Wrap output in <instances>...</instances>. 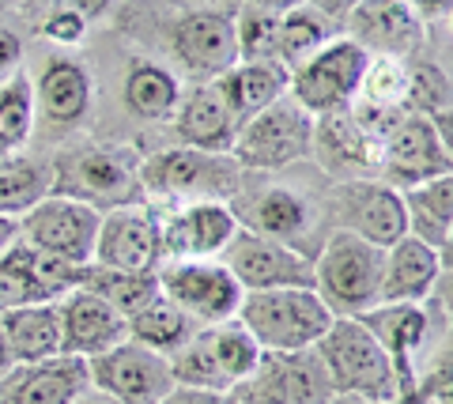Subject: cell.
Instances as JSON below:
<instances>
[{
	"label": "cell",
	"mask_w": 453,
	"mask_h": 404,
	"mask_svg": "<svg viewBox=\"0 0 453 404\" xmlns=\"http://www.w3.org/2000/svg\"><path fill=\"white\" fill-rule=\"evenodd\" d=\"M53 193L95 212L140 201V156L129 144H73L53 156Z\"/></svg>",
	"instance_id": "1"
},
{
	"label": "cell",
	"mask_w": 453,
	"mask_h": 404,
	"mask_svg": "<svg viewBox=\"0 0 453 404\" xmlns=\"http://www.w3.org/2000/svg\"><path fill=\"white\" fill-rule=\"evenodd\" d=\"M234 322L257 340L261 352H299L325 337L333 314L314 287H268L242 291Z\"/></svg>",
	"instance_id": "2"
},
{
	"label": "cell",
	"mask_w": 453,
	"mask_h": 404,
	"mask_svg": "<svg viewBox=\"0 0 453 404\" xmlns=\"http://www.w3.org/2000/svg\"><path fill=\"white\" fill-rule=\"evenodd\" d=\"M381 261L386 249L348 231H329L314 254V291L333 317H359L381 302Z\"/></svg>",
	"instance_id": "3"
},
{
	"label": "cell",
	"mask_w": 453,
	"mask_h": 404,
	"mask_svg": "<svg viewBox=\"0 0 453 404\" xmlns=\"http://www.w3.org/2000/svg\"><path fill=\"white\" fill-rule=\"evenodd\" d=\"M336 397H359L374 404H396L401 385L389 355L363 329L359 317H333L325 337L314 344Z\"/></svg>",
	"instance_id": "4"
},
{
	"label": "cell",
	"mask_w": 453,
	"mask_h": 404,
	"mask_svg": "<svg viewBox=\"0 0 453 404\" xmlns=\"http://www.w3.org/2000/svg\"><path fill=\"white\" fill-rule=\"evenodd\" d=\"M140 189L166 201V208L219 201L231 204L242 193V166L231 156H211V151L170 148L151 159H140Z\"/></svg>",
	"instance_id": "5"
},
{
	"label": "cell",
	"mask_w": 453,
	"mask_h": 404,
	"mask_svg": "<svg viewBox=\"0 0 453 404\" xmlns=\"http://www.w3.org/2000/svg\"><path fill=\"white\" fill-rule=\"evenodd\" d=\"M310 148H314V114H306L291 95H283L238 129L231 159L242 171H283L310 159Z\"/></svg>",
	"instance_id": "6"
},
{
	"label": "cell",
	"mask_w": 453,
	"mask_h": 404,
	"mask_svg": "<svg viewBox=\"0 0 453 404\" xmlns=\"http://www.w3.org/2000/svg\"><path fill=\"white\" fill-rule=\"evenodd\" d=\"M231 397L238 404H329L336 393L318 347H299L261 352L257 367L231 389Z\"/></svg>",
	"instance_id": "7"
},
{
	"label": "cell",
	"mask_w": 453,
	"mask_h": 404,
	"mask_svg": "<svg viewBox=\"0 0 453 404\" xmlns=\"http://www.w3.org/2000/svg\"><path fill=\"white\" fill-rule=\"evenodd\" d=\"M366 61H371V53L359 50L351 38L336 34L329 46H321L306 65L295 68L291 83H288V95L314 118L348 110L351 103H356Z\"/></svg>",
	"instance_id": "8"
},
{
	"label": "cell",
	"mask_w": 453,
	"mask_h": 404,
	"mask_svg": "<svg viewBox=\"0 0 453 404\" xmlns=\"http://www.w3.org/2000/svg\"><path fill=\"white\" fill-rule=\"evenodd\" d=\"M88 374L98 393L118 404H163L178 389L170 359L136 340H121L110 352L88 359Z\"/></svg>",
	"instance_id": "9"
},
{
	"label": "cell",
	"mask_w": 453,
	"mask_h": 404,
	"mask_svg": "<svg viewBox=\"0 0 453 404\" xmlns=\"http://www.w3.org/2000/svg\"><path fill=\"white\" fill-rule=\"evenodd\" d=\"M98 223H103V212H95L91 204H80L53 193V197L35 204L19 219V242L80 269V264H91L95 257Z\"/></svg>",
	"instance_id": "10"
},
{
	"label": "cell",
	"mask_w": 453,
	"mask_h": 404,
	"mask_svg": "<svg viewBox=\"0 0 453 404\" xmlns=\"http://www.w3.org/2000/svg\"><path fill=\"white\" fill-rule=\"evenodd\" d=\"M159 287L163 299H170L196 325L231 322L242 302V287L223 261H163Z\"/></svg>",
	"instance_id": "11"
},
{
	"label": "cell",
	"mask_w": 453,
	"mask_h": 404,
	"mask_svg": "<svg viewBox=\"0 0 453 404\" xmlns=\"http://www.w3.org/2000/svg\"><path fill=\"white\" fill-rule=\"evenodd\" d=\"M91 264L121 269V272H159V264H163V216L144 201L103 212Z\"/></svg>",
	"instance_id": "12"
},
{
	"label": "cell",
	"mask_w": 453,
	"mask_h": 404,
	"mask_svg": "<svg viewBox=\"0 0 453 404\" xmlns=\"http://www.w3.org/2000/svg\"><path fill=\"white\" fill-rule=\"evenodd\" d=\"M329 212L336 219V231H348L356 239L371 242L378 249H389L396 239L408 234L404 201L393 186L381 178H351V182H336Z\"/></svg>",
	"instance_id": "13"
},
{
	"label": "cell",
	"mask_w": 453,
	"mask_h": 404,
	"mask_svg": "<svg viewBox=\"0 0 453 404\" xmlns=\"http://www.w3.org/2000/svg\"><path fill=\"white\" fill-rule=\"evenodd\" d=\"M453 171V156L449 144L438 136V129L419 118V114H404L396 121V129L381 141V159H378V178L396 193L446 178Z\"/></svg>",
	"instance_id": "14"
},
{
	"label": "cell",
	"mask_w": 453,
	"mask_h": 404,
	"mask_svg": "<svg viewBox=\"0 0 453 404\" xmlns=\"http://www.w3.org/2000/svg\"><path fill=\"white\" fill-rule=\"evenodd\" d=\"M226 264V272L238 280L242 291H268V287H314V257L299 254L291 246L261 239L246 227L231 234L216 257Z\"/></svg>",
	"instance_id": "15"
},
{
	"label": "cell",
	"mask_w": 453,
	"mask_h": 404,
	"mask_svg": "<svg viewBox=\"0 0 453 404\" xmlns=\"http://www.w3.org/2000/svg\"><path fill=\"white\" fill-rule=\"evenodd\" d=\"M170 46H174L181 68L201 83L219 80L238 65L234 16H226V11H186L170 23Z\"/></svg>",
	"instance_id": "16"
},
{
	"label": "cell",
	"mask_w": 453,
	"mask_h": 404,
	"mask_svg": "<svg viewBox=\"0 0 453 404\" xmlns=\"http://www.w3.org/2000/svg\"><path fill=\"white\" fill-rule=\"evenodd\" d=\"M344 38L371 57H412L423 46V19L408 0H359L344 16Z\"/></svg>",
	"instance_id": "17"
},
{
	"label": "cell",
	"mask_w": 453,
	"mask_h": 404,
	"mask_svg": "<svg viewBox=\"0 0 453 404\" xmlns=\"http://www.w3.org/2000/svg\"><path fill=\"white\" fill-rule=\"evenodd\" d=\"M234 231H238V219L231 212V204L196 201V204L166 208L163 261H216Z\"/></svg>",
	"instance_id": "18"
},
{
	"label": "cell",
	"mask_w": 453,
	"mask_h": 404,
	"mask_svg": "<svg viewBox=\"0 0 453 404\" xmlns=\"http://www.w3.org/2000/svg\"><path fill=\"white\" fill-rule=\"evenodd\" d=\"M76 264H65L16 242L0 254V314L31 302H57L76 287Z\"/></svg>",
	"instance_id": "19"
},
{
	"label": "cell",
	"mask_w": 453,
	"mask_h": 404,
	"mask_svg": "<svg viewBox=\"0 0 453 404\" xmlns=\"http://www.w3.org/2000/svg\"><path fill=\"white\" fill-rule=\"evenodd\" d=\"M57 322H61V355L95 359L113 344L129 340V317L83 287L57 299Z\"/></svg>",
	"instance_id": "20"
},
{
	"label": "cell",
	"mask_w": 453,
	"mask_h": 404,
	"mask_svg": "<svg viewBox=\"0 0 453 404\" xmlns=\"http://www.w3.org/2000/svg\"><path fill=\"white\" fill-rule=\"evenodd\" d=\"M359 322L378 340L381 352L389 355V363L396 370V385H401L396 400H404L416 382V352L427 344L431 314L419 302H378L374 310L359 314Z\"/></svg>",
	"instance_id": "21"
},
{
	"label": "cell",
	"mask_w": 453,
	"mask_h": 404,
	"mask_svg": "<svg viewBox=\"0 0 453 404\" xmlns=\"http://www.w3.org/2000/svg\"><path fill=\"white\" fill-rule=\"evenodd\" d=\"M88 359L53 355L42 363H12L0 374V404H73L88 393Z\"/></svg>",
	"instance_id": "22"
},
{
	"label": "cell",
	"mask_w": 453,
	"mask_h": 404,
	"mask_svg": "<svg viewBox=\"0 0 453 404\" xmlns=\"http://www.w3.org/2000/svg\"><path fill=\"white\" fill-rule=\"evenodd\" d=\"M231 212L238 219V227H246L261 239H273L280 246H291L299 254H310V234H314V208H310L295 189H261L257 197H234L231 201Z\"/></svg>",
	"instance_id": "23"
},
{
	"label": "cell",
	"mask_w": 453,
	"mask_h": 404,
	"mask_svg": "<svg viewBox=\"0 0 453 404\" xmlns=\"http://www.w3.org/2000/svg\"><path fill=\"white\" fill-rule=\"evenodd\" d=\"M310 156L336 182H351V178H378L381 148L359 129L348 110H336V114L314 118V148H310Z\"/></svg>",
	"instance_id": "24"
},
{
	"label": "cell",
	"mask_w": 453,
	"mask_h": 404,
	"mask_svg": "<svg viewBox=\"0 0 453 404\" xmlns=\"http://www.w3.org/2000/svg\"><path fill=\"white\" fill-rule=\"evenodd\" d=\"M446 257H438L431 246H423L412 234L396 239L381 261V302H427L434 284L446 276Z\"/></svg>",
	"instance_id": "25"
},
{
	"label": "cell",
	"mask_w": 453,
	"mask_h": 404,
	"mask_svg": "<svg viewBox=\"0 0 453 404\" xmlns=\"http://www.w3.org/2000/svg\"><path fill=\"white\" fill-rule=\"evenodd\" d=\"M174 133L181 148L193 151H211V156H231V144L238 136V125L231 110L219 99V91L211 83H196L189 95H181L174 110Z\"/></svg>",
	"instance_id": "26"
},
{
	"label": "cell",
	"mask_w": 453,
	"mask_h": 404,
	"mask_svg": "<svg viewBox=\"0 0 453 404\" xmlns=\"http://www.w3.org/2000/svg\"><path fill=\"white\" fill-rule=\"evenodd\" d=\"M288 83H291V72L280 61H238L231 72L211 80V88L219 91L234 125L242 129L253 114H261L265 106H273L276 99L288 95Z\"/></svg>",
	"instance_id": "27"
},
{
	"label": "cell",
	"mask_w": 453,
	"mask_h": 404,
	"mask_svg": "<svg viewBox=\"0 0 453 404\" xmlns=\"http://www.w3.org/2000/svg\"><path fill=\"white\" fill-rule=\"evenodd\" d=\"M35 88V114H42L50 125H61V129H73L88 118L91 110V76L88 68L76 61L57 57L42 68V76L31 80Z\"/></svg>",
	"instance_id": "28"
},
{
	"label": "cell",
	"mask_w": 453,
	"mask_h": 404,
	"mask_svg": "<svg viewBox=\"0 0 453 404\" xmlns=\"http://www.w3.org/2000/svg\"><path fill=\"white\" fill-rule=\"evenodd\" d=\"M0 337L12 352V363H42V359L61 355L57 302H31L0 314Z\"/></svg>",
	"instance_id": "29"
},
{
	"label": "cell",
	"mask_w": 453,
	"mask_h": 404,
	"mask_svg": "<svg viewBox=\"0 0 453 404\" xmlns=\"http://www.w3.org/2000/svg\"><path fill=\"white\" fill-rule=\"evenodd\" d=\"M408 234L431 246L438 257L449 261V234H453V178H434L401 193Z\"/></svg>",
	"instance_id": "30"
},
{
	"label": "cell",
	"mask_w": 453,
	"mask_h": 404,
	"mask_svg": "<svg viewBox=\"0 0 453 404\" xmlns=\"http://www.w3.org/2000/svg\"><path fill=\"white\" fill-rule=\"evenodd\" d=\"M76 287L106 299L113 310L125 314V317L140 314L144 306H151L163 295L159 272H121V269H103V264H80Z\"/></svg>",
	"instance_id": "31"
},
{
	"label": "cell",
	"mask_w": 453,
	"mask_h": 404,
	"mask_svg": "<svg viewBox=\"0 0 453 404\" xmlns=\"http://www.w3.org/2000/svg\"><path fill=\"white\" fill-rule=\"evenodd\" d=\"M46 197H53V159H35L23 151L0 159V216L23 219Z\"/></svg>",
	"instance_id": "32"
},
{
	"label": "cell",
	"mask_w": 453,
	"mask_h": 404,
	"mask_svg": "<svg viewBox=\"0 0 453 404\" xmlns=\"http://www.w3.org/2000/svg\"><path fill=\"white\" fill-rule=\"evenodd\" d=\"M181 103V83L163 65L136 61L125 76V106L144 121H170Z\"/></svg>",
	"instance_id": "33"
},
{
	"label": "cell",
	"mask_w": 453,
	"mask_h": 404,
	"mask_svg": "<svg viewBox=\"0 0 453 404\" xmlns=\"http://www.w3.org/2000/svg\"><path fill=\"white\" fill-rule=\"evenodd\" d=\"M196 329H201V325H196L193 317H186L174 302L163 299V295L155 299L151 306H144L140 314L129 317V340L144 344V347H151V352H159L166 359L174 355Z\"/></svg>",
	"instance_id": "34"
},
{
	"label": "cell",
	"mask_w": 453,
	"mask_h": 404,
	"mask_svg": "<svg viewBox=\"0 0 453 404\" xmlns=\"http://www.w3.org/2000/svg\"><path fill=\"white\" fill-rule=\"evenodd\" d=\"M336 38V27L318 16L314 8H295L288 16H280V46H276V61L295 72L299 65H306L321 46H329Z\"/></svg>",
	"instance_id": "35"
},
{
	"label": "cell",
	"mask_w": 453,
	"mask_h": 404,
	"mask_svg": "<svg viewBox=\"0 0 453 404\" xmlns=\"http://www.w3.org/2000/svg\"><path fill=\"white\" fill-rule=\"evenodd\" d=\"M35 129V88L27 72H12L0 83V159L27 148Z\"/></svg>",
	"instance_id": "36"
},
{
	"label": "cell",
	"mask_w": 453,
	"mask_h": 404,
	"mask_svg": "<svg viewBox=\"0 0 453 404\" xmlns=\"http://www.w3.org/2000/svg\"><path fill=\"white\" fill-rule=\"evenodd\" d=\"M408 88H412V83H408V61L371 57L366 68H363L356 103L378 106V110H401V114H408Z\"/></svg>",
	"instance_id": "37"
},
{
	"label": "cell",
	"mask_w": 453,
	"mask_h": 404,
	"mask_svg": "<svg viewBox=\"0 0 453 404\" xmlns=\"http://www.w3.org/2000/svg\"><path fill=\"white\" fill-rule=\"evenodd\" d=\"M234 42H238V61H276L280 16L257 4H242V11L234 16Z\"/></svg>",
	"instance_id": "38"
},
{
	"label": "cell",
	"mask_w": 453,
	"mask_h": 404,
	"mask_svg": "<svg viewBox=\"0 0 453 404\" xmlns=\"http://www.w3.org/2000/svg\"><path fill=\"white\" fill-rule=\"evenodd\" d=\"M408 114L442 118L449 114V76L438 65H408Z\"/></svg>",
	"instance_id": "39"
},
{
	"label": "cell",
	"mask_w": 453,
	"mask_h": 404,
	"mask_svg": "<svg viewBox=\"0 0 453 404\" xmlns=\"http://www.w3.org/2000/svg\"><path fill=\"white\" fill-rule=\"evenodd\" d=\"M42 34H46L50 42H61V46H76V42L88 34V23H83L76 11H57L53 8V16L42 23Z\"/></svg>",
	"instance_id": "40"
},
{
	"label": "cell",
	"mask_w": 453,
	"mask_h": 404,
	"mask_svg": "<svg viewBox=\"0 0 453 404\" xmlns=\"http://www.w3.org/2000/svg\"><path fill=\"white\" fill-rule=\"evenodd\" d=\"M19 57H23V42L0 27V83H4L12 72H19Z\"/></svg>",
	"instance_id": "41"
},
{
	"label": "cell",
	"mask_w": 453,
	"mask_h": 404,
	"mask_svg": "<svg viewBox=\"0 0 453 404\" xmlns=\"http://www.w3.org/2000/svg\"><path fill=\"white\" fill-rule=\"evenodd\" d=\"M113 4V0H53V8L57 11H76V16L83 23H91L98 16H106V8Z\"/></svg>",
	"instance_id": "42"
},
{
	"label": "cell",
	"mask_w": 453,
	"mask_h": 404,
	"mask_svg": "<svg viewBox=\"0 0 453 404\" xmlns=\"http://www.w3.org/2000/svg\"><path fill=\"white\" fill-rule=\"evenodd\" d=\"M163 404H238L231 393H196V389H174Z\"/></svg>",
	"instance_id": "43"
},
{
	"label": "cell",
	"mask_w": 453,
	"mask_h": 404,
	"mask_svg": "<svg viewBox=\"0 0 453 404\" xmlns=\"http://www.w3.org/2000/svg\"><path fill=\"white\" fill-rule=\"evenodd\" d=\"M356 4H359V0H306V8H314L318 16H325L329 23H344V16Z\"/></svg>",
	"instance_id": "44"
},
{
	"label": "cell",
	"mask_w": 453,
	"mask_h": 404,
	"mask_svg": "<svg viewBox=\"0 0 453 404\" xmlns=\"http://www.w3.org/2000/svg\"><path fill=\"white\" fill-rule=\"evenodd\" d=\"M408 8H412L419 19H449L453 0H408Z\"/></svg>",
	"instance_id": "45"
},
{
	"label": "cell",
	"mask_w": 453,
	"mask_h": 404,
	"mask_svg": "<svg viewBox=\"0 0 453 404\" xmlns=\"http://www.w3.org/2000/svg\"><path fill=\"white\" fill-rule=\"evenodd\" d=\"M246 4H257V8H265V11H273V16H288V11L303 8L306 0H246Z\"/></svg>",
	"instance_id": "46"
},
{
	"label": "cell",
	"mask_w": 453,
	"mask_h": 404,
	"mask_svg": "<svg viewBox=\"0 0 453 404\" xmlns=\"http://www.w3.org/2000/svg\"><path fill=\"white\" fill-rule=\"evenodd\" d=\"M16 242H19V219L0 216V254H4V249H12Z\"/></svg>",
	"instance_id": "47"
},
{
	"label": "cell",
	"mask_w": 453,
	"mask_h": 404,
	"mask_svg": "<svg viewBox=\"0 0 453 404\" xmlns=\"http://www.w3.org/2000/svg\"><path fill=\"white\" fill-rule=\"evenodd\" d=\"M12 367V352H8V344H4V337H0V374H4Z\"/></svg>",
	"instance_id": "48"
},
{
	"label": "cell",
	"mask_w": 453,
	"mask_h": 404,
	"mask_svg": "<svg viewBox=\"0 0 453 404\" xmlns=\"http://www.w3.org/2000/svg\"><path fill=\"white\" fill-rule=\"evenodd\" d=\"M329 404H374V400H359V397H333Z\"/></svg>",
	"instance_id": "49"
},
{
	"label": "cell",
	"mask_w": 453,
	"mask_h": 404,
	"mask_svg": "<svg viewBox=\"0 0 453 404\" xmlns=\"http://www.w3.org/2000/svg\"><path fill=\"white\" fill-rule=\"evenodd\" d=\"M73 404H110V400H106V397H103V400H91V397H76Z\"/></svg>",
	"instance_id": "50"
},
{
	"label": "cell",
	"mask_w": 453,
	"mask_h": 404,
	"mask_svg": "<svg viewBox=\"0 0 453 404\" xmlns=\"http://www.w3.org/2000/svg\"><path fill=\"white\" fill-rule=\"evenodd\" d=\"M396 404H419V400H396Z\"/></svg>",
	"instance_id": "51"
}]
</instances>
